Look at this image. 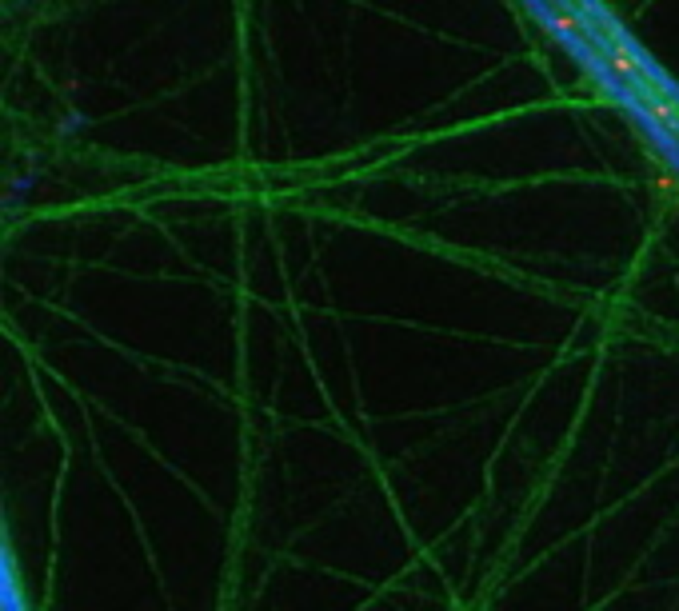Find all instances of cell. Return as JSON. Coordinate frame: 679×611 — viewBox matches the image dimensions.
<instances>
[{
	"mask_svg": "<svg viewBox=\"0 0 679 611\" xmlns=\"http://www.w3.org/2000/svg\"><path fill=\"white\" fill-rule=\"evenodd\" d=\"M643 120H648L659 136H679V100H671V96L651 100L648 108H643Z\"/></svg>",
	"mask_w": 679,
	"mask_h": 611,
	"instance_id": "2",
	"label": "cell"
},
{
	"mask_svg": "<svg viewBox=\"0 0 679 611\" xmlns=\"http://www.w3.org/2000/svg\"><path fill=\"white\" fill-rule=\"evenodd\" d=\"M544 28L556 32V36H564V41H579L588 24H584L579 12H548V16H544Z\"/></svg>",
	"mask_w": 679,
	"mask_h": 611,
	"instance_id": "3",
	"label": "cell"
},
{
	"mask_svg": "<svg viewBox=\"0 0 679 611\" xmlns=\"http://www.w3.org/2000/svg\"><path fill=\"white\" fill-rule=\"evenodd\" d=\"M603 68H608V76L619 80V84L643 80V76H648V68H643V61H639V52L631 48V44H623V41L608 44V52H603Z\"/></svg>",
	"mask_w": 679,
	"mask_h": 611,
	"instance_id": "1",
	"label": "cell"
},
{
	"mask_svg": "<svg viewBox=\"0 0 679 611\" xmlns=\"http://www.w3.org/2000/svg\"><path fill=\"white\" fill-rule=\"evenodd\" d=\"M571 4H579V9H591V4H596V0H571Z\"/></svg>",
	"mask_w": 679,
	"mask_h": 611,
	"instance_id": "4",
	"label": "cell"
}]
</instances>
